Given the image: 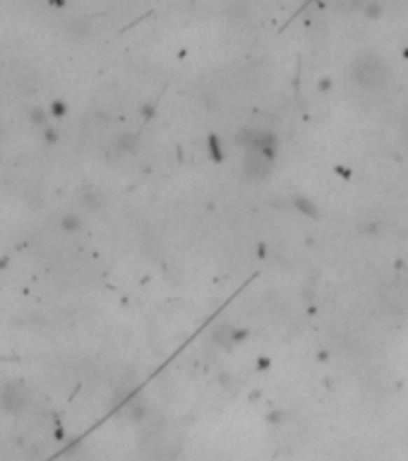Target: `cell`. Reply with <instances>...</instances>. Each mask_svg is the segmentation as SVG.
<instances>
[{
	"instance_id": "cell-1",
	"label": "cell",
	"mask_w": 408,
	"mask_h": 461,
	"mask_svg": "<svg viewBox=\"0 0 408 461\" xmlns=\"http://www.w3.org/2000/svg\"><path fill=\"white\" fill-rule=\"evenodd\" d=\"M356 80L360 84H367V87H379L384 80L389 77L387 67H384L382 60L377 55H363L360 60H356Z\"/></svg>"
}]
</instances>
